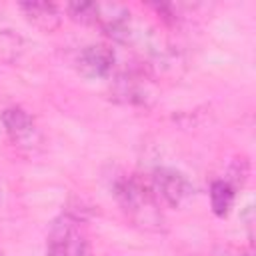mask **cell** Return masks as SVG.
<instances>
[{"instance_id": "277c9868", "label": "cell", "mask_w": 256, "mask_h": 256, "mask_svg": "<svg viewBox=\"0 0 256 256\" xmlns=\"http://www.w3.org/2000/svg\"><path fill=\"white\" fill-rule=\"evenodd\" d=\"M78 72L90 80H104L114 70V52L108 46H86L76 58Z\"/></svg>"}, {"instance_id": "5b68a950", "label": "cell", "mask_w": 256, "mask_h": 256, "mask_svg": "<svg viewBox=\"0 0 256 256\" xmlns=\"http://www.w3.org/2000/svg\"><path fill=\"white\" fill-rule=\"evenodd\" d=\"M2 124L8 136L18 144H28L36 136V126L32 116L22 108H8L2 112Z\"/></svg>"}, {"instance_id": "ba28073f", "label": "cell", "mask_w": 256, "mask_h": 256, "mask_svg": "<svg viewBox=\"0 0 256 256\" xmlns=\"http://www.w3.org/2000/svg\"><path fill=\"white\" fill-rule=\"evenodd\" d=\"M246 256H248V254H246Z\"/></svg>"}, {"instance_id": "9c48e42d", "label": "cell", "mask_w": 256, "mask_h": 256, "mask_svg": "<svg viewBox=\"0 0 256 256\" xmlns=\"http://www.w3.org/2000/svg\"><path fill=\"white\" fill-rule=\"evenodd\" d=\"M0 256H2V254H0Z\"/></svg>"}, {"instance_id": "52a82bcc", "label": "cell", "mask_w": 256, "mask_h": 256, "mask_svg": "<svg viewBox=\"0 0 256 256\" xmlns=\"http://www.w3.org/2000/svg\"><path fill=\"white\" fill-rule=\"evenodd\" d=\"M20 8L26 12L28 20H32L44 28H50L52 22L58 20V12H56L54 4H22Z\"/></svg>"}, {"instance_id": "7a4b0ae2", "label": "cell", "mask_w": 256, "mask_h": 256, "mask_svg": "<svg viewBox=\"0 0 256 256\" xmlns=\"http://www.w3.org/2000/svg\"><path fill=\"white\" fill-rule=\"evenodd\" d=\"M46 256H90L88 240L78 220L62 214L52 222L46 242Z\"/></svg>"}, {"instance_id": "6da1fadb", "label": "cell", "mask_w": 256, "mask_h": 256, "mask_svg": "<svg viewBox=\"0 0 256 256\" xmlns=\"http://www.w3.org/2000/svg\"><path fill=\"white\" fill-rule=\"evenodd\" d=\"M114 196L118 204L128 212V216L136 218L142 224H156L158 210L154 202V192L146 188L134 176H120L114 180Z\"/></svg>"}, {"instance_id": "8992f818", "label": "cell", "mask_w": 256, "mask_h": 256, "mask_svg": "<svg viewBox=\"0 0 256 256\" xmlns=\"http://www.w3.org/2000/svg\"><path fill=\"white\" fill-rule=\"evenodd\" d=\"M234 204V186L228 180H214L210 184V206L216 216H226Z\"/></svg>"}, {"instance_id": "3957f363", "label": "cell", "mask_w": 256, "mask_h": 256, "mask_svg": "<svg viewBox=\"0 0 256 256\" xmlns=\"http://www.w3.org/2000/svg\"><path fill=\"white\" fill-rule=\"evenodd\" d=\"M152 192L170 206H180L194 194V186L174 168H156L152 176Z\"/></svg>"}]
</instances>
